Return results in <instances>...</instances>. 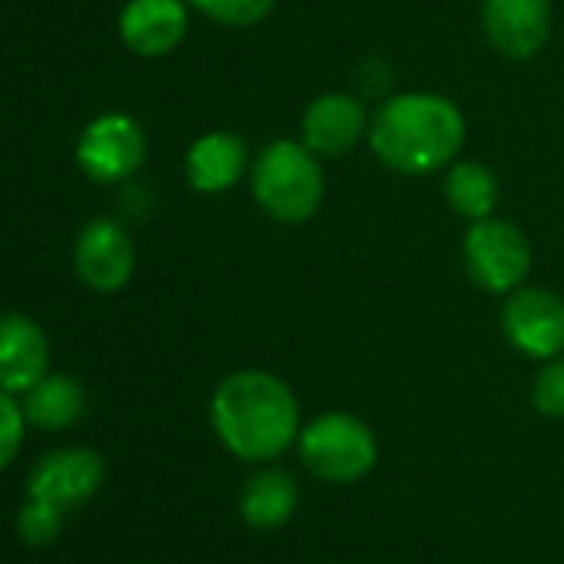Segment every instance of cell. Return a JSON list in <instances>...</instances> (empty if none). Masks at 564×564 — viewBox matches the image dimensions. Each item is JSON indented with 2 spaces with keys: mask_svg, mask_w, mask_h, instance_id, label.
Masks as SVG:
<instances>
[{
  "mask_svg": "<svg viewBox=\"0 0 564 564\" xmlns=\"http://www.w3.org/2000/svg\"><path fill=\"white\" fill-rule=\"evenodd\" d=\"M104 478L107 465L94 448H54L34 465L28 478V498L57 511H74L100 491Z\"/></svg>",
  "mask_w": 564,
  "mask_h": 564,
  "instance_id": "7",
  "label": "cell"
},
{
  "mask_svg": "<svg viewBox=\"0 0 564 564\" xmlns=\"http://www.w3.org/2000/svg\"><path fill=\"white\" fill-rule=\"evenodd\" d=\"M186 0H127L117 31L137 57H166L186 37Z\"/></svg>",
  "mask_w": 564,
  "mask_h": 564,
  "instance_id": "12",
  "label": "cell"
},
{
  "mask_svg": "<svg viewBox=\"0 0 564 564\" xmlns=\"http://www.w3.org/2000/svg\"><path fill=\"white\" fill-rule=\"evenodd\" d=\"M531 402L544 419H564V359L554 356L547 366L534 376Z\"/></svg>",
  "mask_w": 564,
  "mask_h": 564,
  "instance_id": "21",
  "label": "cell"
},
{
  "mask_svg": "<svg viewBox=\"0 0 564 564\" xmlns=\"http://www.w3.org/2000/svg\"><path fill=\"white\" fill-rule=\"evenodd\" d=\"M51 376V339L44 326L24 313L0 316V389L31 392Z\"/></svg>",
  "mask_w": 564,
  "mask_h": 564,
  "instance_id": "11",
  "label": "cell"
},
{
  "mask_svg": "<svg viewBox=\"0 0 564 564\" xmlns=\"http://www.w3.org/2000/svg\"><path fill=\"white\" fill-rule=\"evenodd\" d=\"M74 160L94 183L113 186L140 173L147 163V133L127 113H100L77 137Z\"/></svg>",
  "mask_w": 564,
  "mask_h": 564,
  "instance_id": "6",
  "label": "cell"
},
{
  "mask_svg": "<svg viewBox=\"0 0 564 564\" xmlns=\"http://www.w3.org/2000/svg\"><path fill=\"white\" fill-rule=\"evenodd\" d=\"M24 432H28L24 405L18 402L14 392L0 389V471L18 458V452L24 445Z\"/></svg>",
  "mask_w": 564,
  "mask_h": 564,
  "instance_id": "20",
  "label": "cell"
},
{
  "mask_svg": "<svg viewBox=\"0 0 564 564\" xmlns=\"http://www.w3.org/2000/svg\"><path fill=\"white\" fill-rule=\"evenodd\" d=\"M199 14L226 28H252L265 21L275 8V0H186Z\"/></svg>",
  "mask_w": 564,
  "mask_h": 564,
  "instance_id": "18",
  "label": "cell"
},
{
  "mask_svg": "<svg viewBox=\"0 0 564 564\" xmlns=\"http://www.w3.org/2000/svg\"><path fill=\"white\" fill-rule=\"evenodd\" d=\"M21 405H24L28 425L44 429V432H64L84 415L87 395L74 376H47L31 392H24Z\"/></svg>",
  "mask_w": 564,
  "mask_h": 564,
  "instance_id": "16",
  "label": "cell"
},
{
  "mask_svg": "<svg viewBox=\"0 0 564 564\" xmlns=\"http://www.w3.org/2000/svg\"><path fill=\"white\" fill-rule=\"evenodd\" d=\"M445 199L448 206L465 219H485L498 206V180L495 173L478 160L452 163L445 173Z\"/></svg>",
  "mask_w": 564,
  "mask_h": 564,
  "instance_id": "17",
  "label": "cell"
},
{
  "mask_svg": "<svg viewBox=\"0 0 564 564\" xmlns=\"http://www.w3.org/2000/svg\"><path fill=\"white\" fill-rule=\"evenodd\" d=\"M326 176L316 153L296 140L262 147L252 163V196L275 223H306L323 206Z\"/></svg>",
  "mask_w": 564,
  "mask_h": 564,
  "instance_id": "3",
  "label": "cell"
},
{
  "mask_svg": "<svg viewBox=\"0 0 564 564\" xmlns=\"http://www.w3.org/2000/svg\"><path fill=\"white\" fill-rule=\"evenodd\" d=\"M209 422L242 462H272L303 432L293 389L265 369L229 372L209 399Z\"/></svg>",
  "mask_w": 564,
  "mask_h": 564,
  "instance_id": "1",
  "label": "cell"
},
{
  "mask_svg": "<svg viewBox=\"0 0 564 564\" xmlns=\"http://www.w3.org/2000/svg\"><path fill=\"white\" fill-rule=\"evenodd\" d=\"M369 143L395 173H435L458 156L465 143V117L442 94H399L376 110Z\"/></svg>",
  "mask_w": 564,
  "mask_h": 564,
  "instance_id": "2",
  "label": "cell"
},
{
  "mask_svg": "<svg viewBox=\"0 0 564 564\" xmlns=\"http://www.w3.org/2000/svg\"><path fill=\"white\" fill-rule=\"evenodd\" d=\"M300 508V485L282 468H259L239 491V514L252 531H275Z\"/></svg>",
  "mask_w": 564,
  "mask_h": 564,
  "instance_id": "15",
  "label": "cell"
},
{
  "mask_svg": "<svg viewBox=\"0 0 564 564\" xmlns=\"http://www.w3.org/2000/svg\"><path fill=\"white\" fill-rule=\"evenodd\" d=\"M296 445L303 465L329 485H352L379 462L376 432L349 412L316 415L310 425H303Z\"/></svg>",
  "mask_w": 564,
  "mask_h": 564,
  "instance_id": "4",
  "label": "cell"
},
{
  "mask_svg": "<svg viewBox=\"0 0 564 564\" xmlns=\"http://www.w3.org/2000/svg\"><path fill=\"white\" fill-rule=\"evenodd\" d=\"M362 137H369V117L349 94H323L303 113V143L316 156H343Z\"/></svg>",
  "mask_w": 564,
  "mask_h": 564,
  "instance_id": "13",
  "label": "cell"
},
{
  "mask_svg": "<svg viewBox=\"0 0 564 564\" xmlns=\"http://www.w3.org/2000/svg\"><path fill=\"white\" fill-rule=\"evenodd\" d=\"M61 531H64V511L28 498V505L18 514V534L34 547H47L61 538Z\"/></svg>",
  "mask_w": 564,
  "mask_h": 564,
  "instance_id": "19",
  "label": "cell"
},
{
  "mask_svg": "<svg viewBox=\"0 0 564 564\" xmlns=\"http://www.w3.org/2000/svg\"><path fill=\"white\" fill-rule=\"evenodd\" d=\"M501 326L521 356L547 362L564 349V300L538 286L514 290L505 303Z\"/></svg>",
  "mask_w": 564,
  "mask_h": 564,
  "instance_id": "9",
  "label": "cell"
},
{
  "mask_svg": "<svg viewBox=\"0 0 564 564\" xmlns=\"http://www.w3.org/2000/svg\"><path fill=\"white\" fill-rule=\"evenodd\" d=\"M468 275L488 293H514L531 272V242L508 219H475L465 232Z\"/></svg>",
  "mask_w": 564,
  "mask_h": 564,
  "instance_id": "5",
  "label": "cell"
},
{
  "mask_svg": "<svg viewBox=\"0 0 564 564\" xmlns=\"http://www.w3.org/2000/svg\"><path fill=\"white\" fill-rule=\"evenodd\" d=\"M481 28L501 57L528 61L547 44L551 4L547 0H485Z\"/></svg>",
  "mask_w": 564,
  "mask_h": 564,
  "instance_id": "10",
  "label": "cell"
},
{
  "mask_svg": "<svg viewBox=\"0 0 564 564\" xmlns=\"http://www.w3.org/2000/svg\"><path fill=\"white\" fill-rule=\"evenodd\" d=\"M246 143L229 130H213L193 140L186 150V180L196 193L216 196L232 189L246 173Z\"/></svg>",
  "mask_w": 564,
  "mask_h": 564,
  "instance_id": "14",
  "label": "cell"
},
{
  "mask_svg": "<svg viewBox=\"0 0 564 564\" xmlns=\"http://www.w3.org/2000/svg\"><path fill=\"white\" fill-rule=\"evenodd\" d=\"M74 269L94 293H120L133 279L137 249L130 232L117 219H90L74 242Z\"/></svg>",
  "mask_w": 564,
  "mask_h": 564,
  "instance_id": "8",
  "label": "cell"
}]
</instances>
